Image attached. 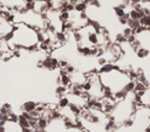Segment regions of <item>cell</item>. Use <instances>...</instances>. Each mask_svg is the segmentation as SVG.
Instances as JSON below:
<instances>
[{
    "mask_svg": "<svg viewBox=\"0 0 150 132\" xmlns=\"http://www.w3.org/2000/svg\"><path fill=\"white\" fill-rule=\"evenodd\" d=\"M0 132H31L26 130L15 116H9L0 120Z\"/></svg>",
    "mask_w": 150,
    "mask_h": 132,
    "instance_id": "obj_4",
    "label": "cell"
},
{
    "mask_svg": "<svg viewBox=\"0 0 150 132\" xmlns=\"http://www.w3.org/2000/svg\"><path fill=\"white\" fill-rule=\"evenodd\" d=\"M8 47L13 52H33L41 46V34L35 28L25 24H15L12 34L7 39Z\"/></svg>",
    "mask_w": 150,
    "mask_h": 132,
    "instance_id": "obj_1",
    "label": "cell"
},
{
    "mask_svg": "<svg viewBox=\"0 0 150 132\" xmlns=\"http://www.w3.org/2000/svg\"><path fill=\"white\" fill-rule=\"evenodd\" d=\"M14 26L15 24L12 19V14L0 9V39L7 40L12 34Z\"/></svg>",
    "mask_w": 150,
    "mask_h": 132,
    "instance_id": "obj_3",
    "label": "cell"
},
{
    "mask_svg": "<svg viewBox=\"0 0 150 132\" xmlns=\"http://www.w3.org/2000/svg\"><path fill=\"white\" fill-rule=\"evenodd\" d=\"M149 53H150V50L148 48H145V47H139V48L136 50V56L138 59H145L149 55Z\"/></svg>",
    "mask_w": 150,
    "mask_h": 132,
    "instance_id": "obj_5",
    "label": "cell"
},
{
    "mask_svg": "<svg viewBox=\"0 0 150 132\" xmlns=\"http://www.w3.org/2000/svg\"><path fill=\"white\" fill-rule=\"evenodd\" d=\"M47 27L49 31H52L56 34H62L65 33V20H63V15H62V8H49L48 11L44 14Z\"/></svg>",
    "mask_w": 150,
    "mask_h": 132,
    "instance_id": "obj_2",
    "label": "cell"
}]
</instances>
